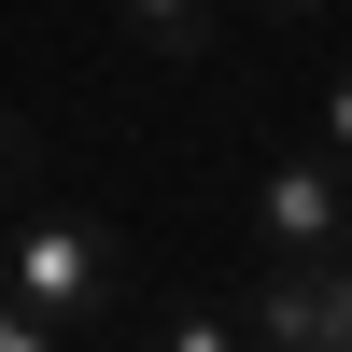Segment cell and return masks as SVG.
<instances>
[{"instance_id":"cell-1","label":"cell","mask_w":352,"mask_h":352,"mask_svg":"<svg viewBox=\"0 0 352 352\" xmlns=\"http://www.w3.org/2000/svg\"><path fill=\"white\" fill-rule=\"evenodd\" d=\"M0 282H14L56 338H71V324H113V296H127V240H113V226H71V212H28L14 240H0Z\"/></svg>"},{"instance_id":"cell-2","label":"cell","mask_w":352,"mask_h":352,"mask_svg":"<svg viewBox=\"0 0 352 352\" xmlns=\"http://www.w3.org/2000/svg\"><path fill=\"white\" fill-rule=\"evenodd\" d=\"M254 254H296V268H338L352 254V169L324 141L268 155V184H254Z\"/></svg>"},{"instance_id":"cell-3","label":"cell","mask_w":352,"mask_h":352,"mask_svg":"<svg viewBox=\"0 0 352 352\" xmlns=\"http://www.w3.org/2000/svg\"><path fill=\"white\" fill-rule=\"evenodd\" d=\"M113 28H127L141 56H169V71H197V56L226 43V0H113Z\"/></svg>"},{"instance_id":"cell-4","label":"cell","mask_w":352,"mask_h":352,"mask_svg":"<svg viewBox=\"0 0 352 352\" xmlns=\"http://www.w3.org/2000/svg\"><path fill=\"white\" fill-rule=\"evenodd\" d=\"M310 141H324V155L352 169V71H324V127H310Z\"/></svg>"},{"instance_id":"cell-5","label":"cell","mask_w":352,"mask_h":352,"mask_svg":"<svg viewBox=\"0 0 352 352\" xmlns=\"http://www.w3.org/2000/svg\"><path fill=\"white\" fill-rule=\"evenodd\" d=\"M324 352H352V254L324 268Z\"/></svg>"},{"instance_id":"cell-6","label":"cell","mask_w":352,"mask_h":352,"mask_svg":"<svg viewBox=\"0 0 352 352\" xmlns=\"http://www.w3.org/2000/svg\"><path fill=\"white\" fill-rule=\"evenodd\" d=\"M14 197H28V127L0 113V212H14Z\"/></svg>"},{"instance_id":"cell-7","label":"cell","mask_w":352,"mask_h":352,"mask_svg":"<svg viewBox=\"0 0 352 352\" xmlns=\"http://www.w3.org/2000/svg\"><path fill=\"white\" fill-rule=\"evenodd\" d=\"M240 14H268V28H296V14H324V0H240Z\"/></svg>"}]
</instances>
